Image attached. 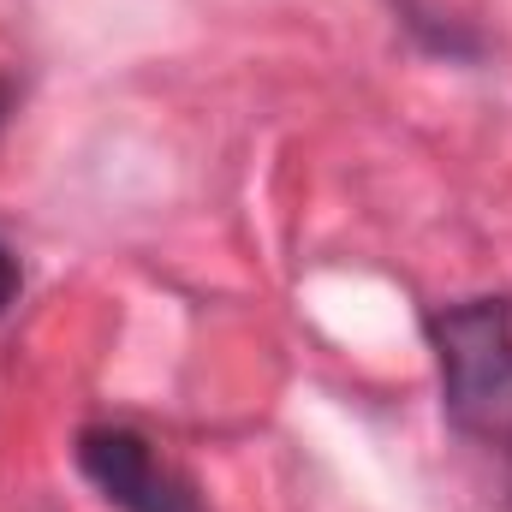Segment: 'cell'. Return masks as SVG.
I'll use <instances>...</instances> for the list:
<instances>
[{
    "label": "cell",
    "mask_w": 512,
    "mask_h": 512,
    "mask_svg": "<svg viewBox=\"0 0 512 512\" xmlns=\"http://www.w3.org/2000/svg\"><path fill=\"white\" fill-rule=\"evenodd\" d=\"M441 405L459 435L512 459V304L471 298L429 316Z\"/></svg>",
    "instance_id": "1"
},
{
    "label": "cell",
    "mask_w": 512,
    "mask_h": 512,
    "mask_svg": "<svg viewBox=\"0 0 512 512\" xmlns=\"http://www.w3.org/2000/svg\"><path fill=\"white\" fill-rule=\"evenodd\" d=\"M78 471L120 512H203L191 477H179L137 429L96 423L78 435Z\"/></svg>",
    "instance_id": "2"
},
{
    "label": "cell",
    "mask_w": 512,
    "mask_h": 512,
    "mask_svg": "<svg viewBox=\"0 0 512 512\" xmlns=\"http://www.w3.org/2000/svg\"><path fill=\"white\" fill-rule=\"evenodd\" d=\"M18 280H24V274H18V256L0 245V316H6V310H12V298H18Z\"/></svg>",
    "instance_id": "3"
},
{
    "label": "cell",
    "mask_w": 512,
    "mask_h": 512,
    "mask_svg": "<svg viewBox=\"0 0 512 512\" xmlns=\"http://www.w3.org/2000/svg\"><path fill=\"white\" fill-rule=\"evenodd\" d=\"M12 102H18V96H12V84L0 78V131H6V114H12Z\"/></svg>",
    "instance_id": "4"
},
{
    "label": "cell",
    "mask_w": 512,
    "mask_h": 512,
    "mask_svg": "<svg viewBox=\"0 0 512 512\" xmlns=\"http://www.w3.org/2000/svg\"><path fill=\"white\" fill-rule=\"evenodd\" d=\"M507 501H512V495H507Z\"/></svg>",
    "instance_id": "5"
}]
</instances>
